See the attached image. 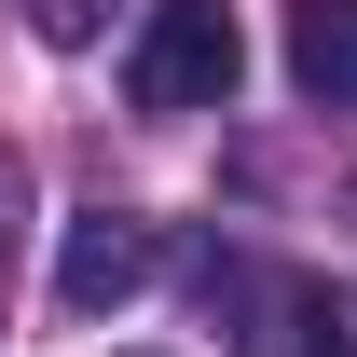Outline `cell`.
<instances>
[{"instance_id":"cell-1","label":"cell","mask_w":357,"mask_h":357,"mask_svg":"<svg viewBox=\"0 0 357 357\" xmlns=\"http://www.w3.org/2000/svg\"><path fill=\"white\" fill-rule=\"evenodd\" d=\"M234 69H248V28H234V0H165L151 28H137L124 55V96L151 110V124H178V110H220Z\"/></svg>"},{"instance_id":"cell-2","label":"cell","mask_w":357,"mask_h":357,"mask_svg":"<svg viewBox=\"0 0 357 357\" xmlns=\"http://www.w3.org/2000/svg\"><path fill=\"white\" fill-rule=\"evenodd\" d=\"M234 357H357V303L316 275H234Z\"/></svg>"},{"instance_id":"cell-3","label":"cell","mask_w":357,"mask_h":357,"mask_svg":"<svg viewBox=\"0 0 357 357\" xmlns=\"http://www.w3.org/2000/svg\"><path fill=\"white\" fill-rule=\"evenodd\" d=\"M151 261H165V248H151V220L83 206V220H69V248H55V303H69V316H110V303H137V289H151Z\"/></svg>"},{"instance_id":"cell-4","label":"cell","mask_w":357,"mask_h":357,"mask_svg":"<svg viewBox=\"0 0 357 357\" xmlns=\"http://www.w3.org/2000/svg\"><path fill=\"white\" fill-rule=\"evenodd\" d=\"M289 83L357 110V0H289Z\"/></svg>"},{"instance_id":"cell-5","label":"cell","mask_w":357,"mask_h":357,"mask_svg":"<svg viewBox=\"0 0 357 357\" xmlns=\"http://www.w3.org/2000/svg\"><path fill=\"white\" fill-rule=\"evenodd\" d=\"M0 289H14V165H0Z\"/></svg>"}]
</instances>
